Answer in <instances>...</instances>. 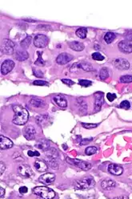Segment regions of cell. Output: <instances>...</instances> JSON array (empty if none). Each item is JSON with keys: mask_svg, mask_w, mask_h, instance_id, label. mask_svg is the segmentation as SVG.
Returning a JSON list of instances; mask_svg holds the SVG:
<instances>
[{"mask_svg": "<svg viewBox=\"0 0 132 199\" xmlns=\"http://www.w3.org/2000/svg\"><path fill=\"white\" fill-rule=\"evenodd\" d=\"M15 112V116L13 118V123L17 125H23L27 122L29 113L27 110L20 105H15L13 107Z\"/></svg>", "mask_w": 132, "mask_h": 199, "instance_id": "1", "label": "cell"}, {"mask_svg": "<svg viewBox=\"0 0 132 199\" xmlns=\"http://www.w3.org/2000/svg\"><path fill=\"white\" fill-rule=\"evenodd\" d=\"M33 193L43 199H53L55 197V191L47 186L35 187L33 189Z\"/></svg>", "mask_w": 132, "mask_h": 199, "instance_id": "2", "label": "cell"}, {"mask_svg": "<svg viewBox=\"0 0 132 199\" xmlns=\"http://www.w3.org/2000/svg\"><path fill=\"white\" fill-rule=\"evenodd\" d=\"M95 185V181L94 178L91 176L84 177L80 180L76 181L74 182L75 188L78 189H87L94 186Z\"/></svg>", "mask_w": 132, "mask_h": 199, "instance_id": "3", "label": "cell"}, {"mask_svg": "<svg viewBox=\"0 0 132 199\" xmlns=\"http://www.w3.org/2000/svg\"><path fill=\"white\" fill-rule=\"evenodd\" d=\"M66 162L73 166H78V168L82 169L83 170H89L91 169V164L89 162H84V161H81L78 159H71V158H66Z\"/></svg>", "mask_w": 132, "mask_h": 199, "instance_id": "4", "label": "cell"}, {"mask_svg": "<svg viewBox=\"0 0 132 199\" xmlns=\"http://www.w3.org/2000/svg\"><path fill=\"white\" fill-rule=\"evenodd\" d=\"M48 43H49V39L45 35L39 34L34 39V44H35V47L39 48H46L47 46Z\"/></svg>", "mask_w": 132, "mask_h": 199, "instance_id": "5", "label": "cell"}, {"mask_svg": "<svg viewBox=\"0 0 132 199\" xmlns=\"http://www.w3.org/2000/svg\"><path fill=\"white\" fill-rule=\"evenodd\" d=\"M114 64L117 69L119 70H127L130 68V64L126 59L117 58L114 60Z\"/></svg>", "mask_w": 132, "mask_h": 199, "instance_id": "6", "label": "cell"}, {"mask_svg": "<svg viewBox=\"0 0 132 199\" xmlns=\"http://www.w3.org/2000/svg\"><path fill=\"white\" fill-rule=\"evenodd\" d=\"M15 67V63L13 62L12 60H6L3 61L1 65V72L2 75H6L10 72V71H12V69Z\"/></svg>", "mask_w": 132, "mask_h": 199, "instance_id": "7", "label": "cell"}, {"mask_svg": "<svg viewBox=\"0 0 132 199\" xmlns=\"http://www.w3.org/2000/svg\"><path fill=\"white\" fill-rule=\"evenodd\" d=\"M39 180L43 184L50 185L55 181V175L54 174H51V173H47V174H43L39 177Z\"/></svg>", "mask_w": 132, "mask_h": 199, "instance_id": "8", "label": "cell"}, {"mask_svg": "<svg viewBox=\"0 0 132 199\" xmlns=\"http://www.w3.org/2000/svg\"><path fill=\"white\" fill-rule=\"evenodd\" d=\"M19 173L21 176L26 178L33 176V171L28 165H22L19 167Z\"/></svg>", "mask_w": 132, "mask_h": 199, "instance_id": "9", "label": "cell"}, {"mask_svg": "<svg viewBox=\"0 0 132 199\" xmlns=\"http://www.w3.org/2000/svg\"><path fill=\"white\" fill-rule=\"evenodd\" d=\"M73 60V56H71L70 54H68V53H61L58 56L57 59H56V63L60 65H64L69 63L70 61Z\"/></svg>", "mask_w": 132, "mask_h": 199, "instance_id": "10", "label": "cell"}, {"mask_svg": "<svg viewBox=\"0 0 132 199\" xmlns=\"http://www.w3.org/2000/svg\"><path fill=\"white\" fill-rule=\"evenodd\" d=\"M14 48H15V44L10 40H6L3 42V45L2 46V51L5 54L11 55L14 53Z\"/></svg>", "mask_w": 132, "mask_h": 199, "instance_id": "11", "label": "cell"}, {"mask_svg": "<svg viewBox=\"0 0 132 199\" xmlns=\"http://www.w3.org/2000/svg\"><path fill=\"white\" fill-rule=\"evenodd\" d=\"M119 48L123 53L130 54V53H132V43L126 41V40H123L119 44Z\"/></svg>", "mask_w": 132, "mask_h": 199, "instance_id": "12", "label": "cell"}, {"mask_svg": "<svg viewBox=\"0 0 132 199\" xmlns=\"http://www.w3.org/2000/svg\"><path fill=\"white\" fill-rule=\"evenodd\" d=\"M35 134H36V131H35V128L31 125H27V127H25L24 130H23V135L24 137L28 141L35 139Z\"/></svg>", "mask_w": 132, "mask_h": 199, "instance_id": "13", "label": "cell"}, {"mask_svg": "<svg viewBox=\"0 0 132 199\" xmlns=\"http://www.w3.org/2000/svg\"><path fill=\"white\" fill-rule=\"evenodd\" d=\"M108 171L110 174L112 175H115V176H119L123 172V169L122 166H119L116 164H111L108 166Z\"/></svg>", "mask_w": 132, "mask_h": 199, "instance_id": "14", "label": "cell"}, {"mask_svg": "<svg viewBox=\"0 0 132 199\" xmlns=\"http://www.w3.org/2000/svg\"><path fill=\"white\" fill-rule=\"evenodd\" d=\"M0 147H1V149H10L13 146V141L10 139L7 138V137H4L1 135L0 136Z\"/></svg>", "mask_w": 132, "mask_h": 199, "instance_id": "15", "label": "cell"}, {"mask_svg": "<svg viewBox=\"0 0 132 199\" xmlns=\"http://www.w3.org/2000/svg\"><path fill=\"white\" fill-rule=\"evenodd\" d=\"M53 101L58 106H59L60 108H66L67 106V101L65 99L64 96L61 95H57L53 97Z\"/></svg>", "mask_w": 132, "mask_h": 199, "instance_id": "16", "label": "cell"}, {"mask_svg": "<svg viewBox=\"0 0 132 199\" xmlns=\"http://www.w3.org/2000/svg\"><path fill=\"white\" fill-rule=\"evenodd\" d=\"M34 166H35V170L39 171V172H44L47 170V165L46 164L45 162L41 161V160H36L34 163Z\"/></svg>", "mask_w": 132, "mask_h": 199, "instance_id": "17", "label": "cell"}, {"mask_svg": "<svg viewBox=\"0 0 132 199\" xmlns=\"http://www.w3.org/2000/svg\"><path fill=\"white\" fill-rule=\"evenodd\" d=\"M115 182L114 181L108 179V180H103L101 182V186L105 190H111L115 187Z\"/></svg>", "mask_w": 132, "mask_h": 199, "instance_id": "18", "label": "cell"}, {"mask_svg": "<svg viewBox=\"0 0 132 199\" xmlns=\"http://www.w3.org/2000/svg\"><path fill=\"white\" fill-rule=\"evenodd\" d=\"M35 146L38 148V149H43V150H45L47 149H49L50 146V142L47 141V140L45 139H40L35 143Z\"/></svg>", "mask_w": 132, "mask_h": 199, "instance_id": "19", "label": "cell"}, {"mask_svg": "<svg viewBox=\"0 0 132 199\" xmlns=\"http://www.w3.org/2000/svg\"><path fill=\"white\" fill-rule=\"evenodd\" d=\"M31 106H33L35 108H42L45 106V102L43 99H39V98H33L31 99L29 102Z\"/></svg>", "mask_w": 132, "mask_h": 199, "instance_id": "20", "label": "cell"}, {"mask_svg": "<svg viewBox=\"0 0 132 199\" xmlns=\"http://www.w3.org/2000/svg\"><path fill=\"white\" fill-rule=\"evenodd\" d=\"M69 45H70V48L71 49L74 50V51H76V52H81V51H83L84 49V45L80 42L73 41L70 43Z\"/></svg>", "mask_w": 132, "mask_h": 199, "instance_id": "21", "label": "cell"}, {"mask_svg": "<svg viewBox=\"0 0 132 199\" xmlns=\"http://www.w3.org/2000/svg\"><path fill=\"white\" fill-rule=\"evenodd\" d=\"M28 53L26 51H17L15 53V59L19 61H23L28 59Z\"/></svg>", "mask_w": 132, "mask_h": 199, "instance_id": "22", "label": "cell"}, {"mask_svg": "<svg viewBox=\"0 0 132 199\" xmlns=\"http://www.w3.org/2000/svg\"><path fill=\"white\" fill-rule=\"evenodd\" d=\"M103 102H104V99H103V95H96V97H95V109L96 111H99L100 108H101L102 105H103Z\"/></svg>", "mask_w": 132, "mask_h": 199, "instance_id": "23", "label": "cell"}, {"mask_svg": "<svg viewBox=\"0 0 132 199\" xmlns=\"http://www.w3.org/2000/svg\"><path fill=\"white\" fill-rule=\"evenodd\" d=\"M46 154H47V157L51 158V159L55 160V158H58V152H57V150H56L55 149H54V148L48 149V151L46 152Z\"/></svg>", "mask_w": 132, "mask_h": 199, "instance_id": "24", "label": "cell"}, {"mask_svg": "<svg viewBox=\"0 0 132 199\" xmlns=\"http://www.w3.org/2000/svg\"><path fill=\"white\" fill-rule=\"evenodd\" d=\"M115 37L116 35L115 33H113V32H107L105 35V36H104V40H105L107 44H111V43H112L115 40Z\"/></svg>", "mask_w": 132, "mask_h": 199, "instance_id": "25", "label": "cell"}, {"mask_svg": "<svg viewBox=\"0 0 132 199\" xmlns=\"http://www.w3.org/2000/svg\"><path fill=\"white\" fill-rule=\"evenodd\" d=\"M87 30L84 27H80L78 28L76 31V35L78 37L81 38V39H85L87 37Z\"/></svg>", "mask_w": 132, "mask_h": 199, "instance_id": "26", "label": "cell"}, {"mask_svg": "<svg viewBox=\"0 0 132 199\" xmlns=\"http://www.w3.org/2000/svg\"><path fill=\"white\" fill-rule=\"evenodd\" d=\"M78 67L79 68L83 69V70L85 71V72H91V71L93 69L92 66H91L90 64H87V63H84V62L80 63L79 64H78Z\"/></svg>", "mask_w": 132, "mask_h": 199, "instance_id": "27", "label": "cell"}, {"mask_svg": "<svg viewBox=\"0 0 132 199\" xmlns=\"http://www.w3.org/2000/svg\"><path fill=\"white\" fill-rule=\"evenodd\" d=\"M31 36H27V37L25 38L24 40L20 43L21 47L23 48H25V49H27V48H29L30 44H31Z\"/></svg>", "mask_w": 132, "mask_h": 199, "instance_id": "28", "label": "cell"}, {"mask_svg": "<svg viewBox=\"0 0 132 199\" xmlns=\"http://www.w3.org/2000/svg\"><path fill=\"white\" fill-rule=\"evenodd\" d=\"M108 76H109V73H108L107 69L105 68H102L101 71H100V73H99V78H100V80H104L107 79Z\"/></svg>", "mask_w": 132, "mask_h": 199, "instance_id": "29", "label": "cell"}, {"mask_svg": "<svg viewBox=\"0 0 132 199\" xmlns=\"http://www.w3.org/2000/svg\"><path fill=\"white\" fill-rule=\"evenodd\" d=\"M96 152H97V148L95 147V146H90V147H87L85 149V154L87 155H93V154H96Z\"/></svg>", "mask_w": 132, "mask_h": 199, "instance_id": "30", "label": "cell"}, {"mask_svg": "<svg viewBox=\"0 0 132 199\" xmlns=\"http://www.w3.org/2000/svg\"><path fill=\"white\" fill-rule=\"evenodd\" d=\"M37 54H38V56H39V58H38V60L35 61V64L37 65V66H41V67L44 66V65H45V61H44V60L42 59V57H41L42 54L39 52H37Z\"/></svg>", "mask_w": 132, "mask_h": 199, "instance_id": "31", "label": "cell"}, {"mask_svg": "<svg viewBox=\"0 0 132 199\" xmlns=\"http://www.w3.org/2000/svg\"><path fill=\"white\" fill-rule=\"evenodd\" d=\"M120 81L122 83H131L132 82V76L130 75H126V76H123L120 78Z\"/></svg>", "mask_w": 132, "mask_h": 199, "instance_id": "32", "label": "cell"}, {"mask_svg": "<svg viewBox=\"0 0 132 199\" xmlns=\"http://www.w3.org/2000/svg\"><path fill=\"white\" fill-rule=\"evenodd\" d=\"M48 120V116L47 115H41V116H39L37 117V121L39 124H42L43 123H46V121H47Z\"/></svg>", "mask_w": 132, "mask_h": 199, "instance_id": "33", "label": "cell"}, {"mask_svg": "<svg viewBox=\"0 0 132 199\" xmlns=\"http://www.w3.org/2000/svg\"><path fill=\"white\" fill-rule=\"evenodd\" d=\"M92 59L95 60H97V61H102V60H103L105 58L99 52H95V53L92 54Z\"/></svg>", "mask_w": 132, "mask_h": 199, "instance_id": "34", "label": "cell"}, {"mask_svg": "<svg viewBox=\"0 0 132 199\" xmlns=\"http://www.w3.org/2000/svg\"><path fill=\"white\" fill-rule=\"evenodd\" d=\"M78 84L83 86V87H89L92 84V82L90 80H80L78 81Z\"/></svg>", "mask_w": 132, "mask_h": 199, "instance_id": "35", "label": "cell"}, {"mask_svg": "<svg viewBox=\"0 0 132 199\" xmlns=\"http://www.w3.org/2000/svg\"><path fill=\"white\" fill-rule=\"evenodd\" d=\"M82 125H83V128L87 129H95L96 127H98L99 124H89V123H82Z\"/></svg>", "mask_w": 132, "mask_h": 199, "instance_id": "36", "label": "cell"}, {"mask_svg": "<svg viewBox=\"0 0 132 199\" xmlns=\"http://www.w3.org/2000/svg\"><path fill=\"white\" fill-rule=\"evenodd\" d=\"M130 107V103L127 101V100H123V101L120 104L119 108H123V109H129Z\"/></svg>", "mask_w": 132, "mask_h": 199, "instance_id": "37", "label": "cell"}, {"mask_svg": "<svg viewBox=\"0 0 132 199\" xmlns=\"http://www.w3.org/2000/svg\"><path fill=\"white\" fill-rule=\"evenodd\" d=\"M34 85H37V86H48L49 83L47 81H42V80H35L33 82Z\"/></svg>", "mask_w": 132, "mask_h": 199, "instance_id": "38", "label": "cell"}, {"mask_svg": "<svg viewBox=\"0 0 132 199\" xmlns=\"http://www.w3.org/2000/svg\"><path fill=\"white\" fill-rule=\"evenodd\" d=\"M33 74L34 76H35L36 77H39V78L43 77V73L40 70H35V69H33Z\"/></svg>", "mask_w": 132, "mask_h": 199, "instance_id": "39", "label": "cell"}, {"mask_svg": "<svg viewBox=\"0 0 132 199\" xmlns=\"http://www.w3.org/2000/svg\"><path fill=\"white\" fill-rule=\"evenodd\" d=\"M107 98L110 102H112L114 99H116V94H112V93H107Z\"/></svg>", "mask_w": 132, "mask_h": 199, "instance_id": "40", "label": "cell"}, {"mask_svg": "<svg viewBox=\"0 0 132 199\" xmlns=\"http://www.w3.org/2000/svg\"><path fill=\"white\" fill-rule=\"evenodd\" d=\"M28 156L29 157H39L40 156V154H39V153L38 151H31V150H29L28 151Z\"/></svg>", "mask_w": 132, "mask_h": 199, "instance_id": "41", "label": "cell"}, {"mask_svg": "<svg viewBox=\"0 0 132 199\" xmlns=\"http://www.w3.org/2000/svg\"><path fill=\"white\" fill-rule=\"evenodd\" d=\"M125 38H126V41L132 42V31H128L125 35Z\"/></svg>", "mask_w": 132, "mask_h": 199, "instance_id": "42", "label": "cell"}, {"mask_svg": "<svg viewBox=\"0 0 132 199\" xmlns=\"http://www.w3.org/2000/svg\"><path fill=\"white\" fill-rule=\"evenodd\" d=\"M62 83L68 85V86H71V85H73L74 84V82H73L72 80H69V79L62 80Z\"/></svg>", "mask_w": 132, "mask_h": 199, "instance_id": "43", "label": "cell"}, {"mask_svg": "<svg viewBox=\"0 0 132 199\" xmlns=\"http://www.w3.org/2000/svg\"><path fill=\"white\" fill-rule=\"evenodd\" d=\"M19 193H21L22 194H23V193H27V191H28V189H27V187L26 186H22L19 188Z\"/></svg>", "mask_w": 132, "mask_h": 199, "instance_id": "44", "label": "cell"}, {"mask_svg": "<svg viewBox=\"0 0 132 199\" xmlns=\"http://www.w3.org/2000/svg\"><path fill=\"white\" fill-rule=\"evenodd\" d=\"M1 170H0V173H1V174H2V173L4 172L5 170H6V166H5V165L3 164V162H1Z\"/></svg>", "mask_w": 132, "mask_h": 199, "instance_id": "45", "label": "cell"}, {"mask_svg": "<svg viewBox=\"0 0 132 199\" xmlns=\"http://www.w3.org/2000/svg\"><path fill=\"white\" fill-rule=\"evenodd\" d=\"M91 141H92V138H90V139H84L83 141H84V142H82V143H80V145H86V144H88L91 142Z\"/></svg>", "mask_w": 132, "mask_h": 199, "instance_id": "46", "label": "cell"}, {"mask_svg": "<svg viewBox=\"0 0 132 199\" xmlns=\"http://www.w3.org/2000/svg\"><path fill=\"white\" fill-rule=\"evenodd\" d=\"M0 191H1V194H0V197H3V196H4V194H5V190H4V189H3L2 187H1V188H0Z\"/></svg>", "mask_w": 132, "mask_h": 199, "instance_id": "47", "label": "cell"}, {"mask_svg": "<svg viewBox=\"0 0 132 199\" xmlns=\"http://www.w3.org/2000/svg\"><path fill=\"white\" fill-rule=\"evenodd\" d=\"M113 199H128L127 196H119V197H116Z\"/></svg>", "mask_w": 132, "mask_h": 199, "instance_id": "48", "label": "cell"}]
</instances>
